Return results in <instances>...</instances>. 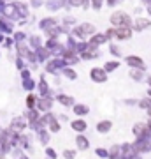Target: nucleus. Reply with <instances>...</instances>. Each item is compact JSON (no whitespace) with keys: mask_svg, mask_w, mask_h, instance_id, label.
Listing matches in <instances>:
<instances>
[{"mask_svg":"<svg viewBox=\"0 0 151 159\" xmlns=\"http://www.w3.org/2000/svg\"><path fill=\"white\" fill-rule=\"evenodd\" d=\"M151 25V21L149 20H146V18H139V20H137V21H135V30H144V29H148V27H149Z\"/></svg>","mask_w":151,"mask_h":159,"instance_id":"4","label":"nucleus"},{"mask_svg":"<svg viewBox=\"0 0 151 159\" xmlns=\"http://www.w3.org/2000/svg\"><path fill=\"white\" fill-rule=\"evenodd\" d=\"M130 76H132L134 80H142V71H141V69H132Z\"/></svg>","mask_w":151,"mask_h":159,"instance_id":"5","label":"nucleus"},{"mask_svg":"<svg viewBox=\"0 0 151 159\" xmlns=\"http://www.w3.org/2000/svg\"><path fill=\"white\" fill-rule=\"evenodd\" d=\"M111 21L116 25L118 29H120V27L128 29V27H130V18H128V14H125V12H114L112 18H111Z\"/></svg>","mask_w":151,"mask_h":159,"instance_id":"1","label":"nucleus"},{"mask_svg":"<svg viewBox=\"0 0 151 159\" xmlns=\"http://www.w3.org/2000/svg\"><path fill=\"white\" fill-rule=\"evenodd\" d=\"M112 32H114V35H116V37H120V39H128L130 35H132L130 29H125V27H120V29L112 30Z\"/></svg>","mask_w":151,"mask_h":159,"instance_id":"3","label":"nucleus"},{"mask_svg":"<svg viewBox=\"0 0 151 159\" xmlns=\"http://www.w3.org/2000/svg\"><path fill=\"white\" fill-rule=\"evenodd\" d=\"M127 64H128V66H132V67H135V69H141V71H144V69H146L144 62H142V58H141V57H135V55H132V57H127Z\"/></svg>","mask_w":151,"mask_h":159,"instance_id":"2","label":"nucleus"},{"mask_svg":"<svg viewBox=\"0 0 151 159\" xmlns=\"http://www.w3.org/2000/svg\"><path fill=\"white\" fill-rule=\"evenodd\" d=\"M93 78L99 80V81H102V80H106V74H104V71H93Z\"/></svg>","mask_w":151,"mask_h":159,"instance_id":"6","label":"nucleus"},{"mask_svg":"<svg viewBox=\"0 0 151 159\" xmlns=\"http://www.w3.org/2000/svg\"><path fill=\"white\" fill-rule=\"evenodd\" d=\"M148 83H149V87H151V76H149V78H148Z\"/></svg>","mask_w":151,"mask_h":159,"instance_id":"10","label":"nucleus"},{"mask_svg":"<svg viewBox=\"0 0 151 159\" xmlns=\"http://www.w3.org/2000/svg\"><path fill=\"white\" fill-rule=\"evenodd\" d=\"M146 4H148V6H151V0H144Z\"/></svg>","mask_w":151,"mask_h":159,"instance_id":"9","label":"nucleus"},{"mask_svg":"<svg viewBox=\"0 0 151 159\" xmlns=\"http://www.w3.org/2000/svg\"><path fill=\"white\" fill-rule=\"evenodd\" d=\"M116 2H118V0H109V6H114Z\"/></svg>","mask_w":151,"mask_h":159,"instance_id":"7","label":"nucleus"},{"mask_svg":"<svg viewBox=\"0 0 151 159\" xmlns=\"http://www.w3.org/2000/svg\"><path fill=\"white\" fill-rule=\"evenodd\" d=\"M100 6V0H95V7H99Z\"/></svg>","mask_w":151,"mask_h":159,"instance_id":"8","label":"nucleus"}]
</instances>
